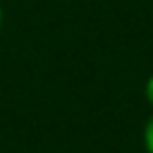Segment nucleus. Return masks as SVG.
I'll return each mask as SVG.
<instances>
[{
	"label": "nucleus",
	"mask_w": 153,
	"mask_h": 153,
	"mask_svg": "<svg viewBox=\"0 0 153 153\" xmlns=\"http://www.w3.org/2000/svg\"><path fill=\"white\" fill-rule=\"evenodd\" d=\"M2 25H5V7L0 2V32H2Z\"/></svg>",
	"instance_id": "3"
},
{
	"label": "nucleus",
	"mask_w": 153,
	"mask_h": 153,
	"mask_svg": "<svg viewBox=\"0 0 153 153\" xmlns=\"http://www.w3.org/2000/svg\"><path fill=\"white\" fill-rule=\"evenodd\" d=\"M144 99H146V104L153 108V74H149L146 83H144Z\"/></svg>",
	"instance_id": "2"
},
{
	"label": "nucleus",
	"mask_w": 153,
	"mask_h": 153,
	"mask_svg": "<svg viewBox=\"0 0 153 153\" xmlns=\"http://www.w3.org/2000/svg\"><path fill=\"white\" fill-rule=\"evenodd\" d=\"M142 146L146 153H153V115L146 120V124L142 128Z\"/></svg>",
	"instance_id": "1"
}]
</instances>
